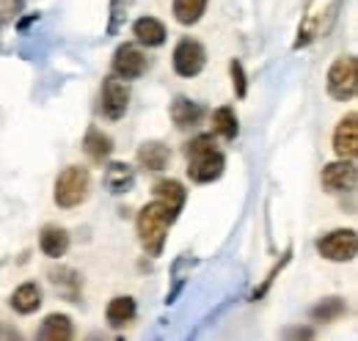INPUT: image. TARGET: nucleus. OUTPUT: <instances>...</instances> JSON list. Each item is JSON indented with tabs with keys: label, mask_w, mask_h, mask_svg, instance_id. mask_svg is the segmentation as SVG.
<instances>
[{
	"label": "nucleus",
	"mask_w": 358,
	"mask_h": 341,
	"mask_svg": "<svg viewBox=\"0 0 358 341\" xmlns=\"http://www.w3.org/2000/svg\"><path fill=\"white\" fill-rule=\"evenodd\" d=\"M204 113H207V110H204L196 99H190V96H185V94L174 96V99H171V108H169V116H171V122H174L177 129H190V127H196V124H201Z\"/></svg>",
	"instance_id": "12"
},
{
	"label": "nucleus",
	"mask_w": 358,
	"mask_h": 341,
	"mask_svg": "<svg viewBox=\"0 0 358 341\" xmlns=\"http://www.w3.org/2000/svg\"><path fill=\"white\" fill-rule=\"evenodd\" d=\"M207 6H210V0H174L171 3V14H174V20L179 25L190 28L204 17Z\"/></svg>",
	"instance_id": "24"
},
{
	"label": "nucleus",
	"mask_w": 358,
	"mask_h": 341,
	"mask_svg": "<svg viewBox=\"0 0 358 341\" xmlns=\"http://www.w3.org/2000/svg\"><path fill=\"white\" fill-rule=\"evenodd\" d=\"M108 193L113 196H122V193H130L135 184V170L127 163H105V176H102Z\"/></svg>",
	"instance_id": "21"
},
{
	"label": "nucleus",
	"mask_w": 358,
	"mask_h": 341,
	"mask_svg": "<svg viewBox=\"0 0 358 341\" xmlns=\"http://www.w3.org/2000/svg\"><path fill=\"white\" fill-rule=\"evenodd\" d=\"M69 231L64 228V226H55V223H47L42 226V231H39V251L47 256V259H52V261H58V259H64L66 251H69Z\"/></svg>",
	"instance_id": "15"
},
{
	"label": "nucleus",
	"mask_w": 358,
	"mask_h": 341,
	"mask_svg": "<svg viewBox=\"0 0 358 341\" xmlns=\"http://www.w3.org/2000/svg\"><path fill=\"white\" fill-rule=\"evenodd\" d=\"M91 193V170L86 166H66L55 176L52 184V201L61 210H75L80 207Z\"/></svg>",
	"instance_id": "3"
},
{
	"label": "nucleus",
	"mask_w": 358,
	"mask_h": 341,
	"mask_svg": "<svg viewBox=\"0 0 358 341\" xmlns=\"http://www.w3.org/2000/svg\"><path fill=\"white\" fill-rule=\"evenodd\" d=\"M47 278H50L52 289H55L64 300H69V303H78L80 295H83V278H80V273H78V270H72V267L50 270V273H47Z\"/></svg>",
	"instance_id": "14"
},
{
	"label": "nucleus",
	"mask_w": 358,
	"mask_h": 341,
	"mask_svg": "<svg viewBox=\"0 0 358 341\" xmlns=\"http://www.w3.org/2000/svg\"><path fill=\"white\" fill-rule=\"evenodd\" d=\"M325 88L328 96L336 102H350L358 94V61L356 55H339L328 75H325Z\"/></svg>",
	"instance_id": "4"
},
{
	"label": "nucleus",
	"mask_w": 358,
	"mask_h": 341,
	"mask_svg": "<svg viewBox=\"0 0 358 341\" xmlns=\"http://www.w3.org/2000/svg\"><path fill=\"white\" fill-rule=\"evenodd\" d=\"M133 36L141 47H163L166 39H169V31L157 17L143 14L133 22Z\"/></svg>",
	"instance_id": "18"
},
{
	"label": "nucleus",
	"mask_w": 358,
	"mask_h": 341,
	"mask_svg": "<svg viewBox=\"0 0 358 341\" xmlns=\"http://www.w3.org/2000/svg\"><path fill=\"white\" fill-rule=\"evenodd\" d=\"M171 66L179 78L190 80V78H199L207 66V47L193 39V36H182L171 52Z\"/></svg>",
	"instance_id": "6"
},
{
	"label": "nucleus",
	"mask_w": 358,
	"mask_h": 341,
	"mask_svg": "<svg viewBox=\"0 0 358 341\" xmlns=\"http://www.w3.org/2000/svg\"><path fill=\"white\" fill-rule=\"evenodd\" d=\"M146 69H149V58H146L143 47L138 42H124L116 47L113 61H110V75H116L119 80L130 83V80L143 78Z\"/></svg>",
	"instance_id": "7"
},
{
	"label": "nucleus",
	"mask_w": 358,
	"mask_h": 341,
	"mask_svg": "<svg viewBox=\"0 0 358 341\" xmlns=\"http://www.w3.org/2000/svg\"><path fill=\"white\" fill-rule=\"evenodd\" d=\"M135 163L143 170H166L171 163V149L163 140H143L135 152Z\"/></svg>",
	"instance_id": "13"
},
{
	"label": "nucleus",
	"mask_w": 358,
	"mask_h": 341,
	"mask_svg": "<svg viewBox=\"0 0 358 341\" xmlns=\"http://www.w3.org/2000/svg\"><path fill=\"white\" fill-rule=\"evenodd\" d=\"M358 182V168L356 160H342L336 157L334 163H328L322 173H320V184L325 193H348L353 190Z\"/></svg>",
	"instance_id": "9"
},
{
	"label": "nucleus",
	"mask_w": 358,
	"mask_h": 341,
	"mask_svg": "<svg viewBox=\"0 0 358 341\" xmlns=\"http://www.w3.org/2000/svg\"><path fill=\"white\" fill-rule=\"evenodd\" d=\"M75 336V322L69 314H47L36 331L39 341H72Z\"/></svg>",
	"instance_id": "19"
},
{
	"label": "nucleus",
	"mask_w": 358,
	"mask_h": 341,
	"mask_svg": "<svg viewBox=\"0 0 358 341\" xmlns=\"http://www.w3.org/2000/svg\"><path fill=\"white\" fill-rule=\"evenodd\" d=\"M185 160H187V179L193 184H213L224 176L226 154L218 149V140L213 132H201L185 143Z\"/></svg>",
	"instance_id": "1"
},
{
	"label": "nucleus",
	"mask_w": 358,
	"mask_h": 341,
	"mask_svg": "<svg viewBox=\"0 0 358 341\" xmlns=\"http://www.w3.org/2000/svg\"><path fill=\"white\" fill-rule=\"evenodd\" d=\"M135 0H110V6H108V28H105V34L108 36H119V31L127 25V20H130V8H133Z\"/></svg>",
	"instance_id": "25"
},
{
	"label": "nucleus",
	"mask_w": 358,
	"mask_h": 341,
	"mask_svg": "<svg viewBox=\"0 0 358 341\" xmlns=\"http://www.w3.org/2000/svg\"><path fill=\"white\" fill-rule=\"evenodd\" d=\"M210 124H213V135L215 138H224V140H234L240 135V122H237V113L231 105H221L213 110L210 116Z\"/></svg>",
	"instance_id": "22"
},
{
	"label": "nucleus",
	"mask_w": 358,
	"mask_h": 341,
	"mask_svg": "<svg viewBox=\"0 0 358 341\" xmlns=\"http://www.w3.org/2000/svg\"><path fill=\"white\" fill-rule=\"evenodd\" d=\"M284 336L287 339H314V328H289Z\"/></svg>",
	"instance_id": "28"
},
{
	"label": "nucleus",
	"mask_w": 358,
	"mask_h": 341,
	"mask_svg": "<svg viewBox=\"0 0 358 341\" xmlns=\"http://www.w3.org/2000/svg\"><path fill=\"white\" fill-rule=\"evenodd\" d=\"M229 78H231V88H234V96L237 99H245L248 96V75L243 69V64L237 58L229 61Z\"/></svg>",
	"instance_id": "27"
},
{
	"label": "nucleus",
	"mask_w": 358,
	"mask_h": 341,
	"mask_svg": "<svg viewBox=\"0 0 358 341\" xmlns=\"http://www.w3.org/2000/svg\"><path fill=\"white\" fill-rule=\"evenodd\" d=\"M130 85L119 80L116 75H105L99 88V113L108 122H122L130 110Z\"/></svg>",
	"instance_id": "5"
},
{
	"label": "nucleus",
	"mask_w": 358,
	"mask_h": 341,
	"mask_svg": "<svg viewBox=\"0 0 358 341\" xmlns=\"http://www.w3.org/2000/svg\"><path fill=\"white\" fill-rule=\"evenodd\" d=\"M152 196H155V201H160L174 217H179V212L185 210V201H187V190H185V184L177 182V179H157L152 184Z\"/></svg>",
	"instance_id": "11"
},
{
	"label": "nucleus",
	"mask_w": 358,
	"mask_h": 341,
	"mask_svg": "<svg viewBox=\"0 0 358 341\" xmlns=\"http://www.w3.org/2000/svg\"><path fill=\"white\" fill-rule=\"evenodd\" d=\"M348 314V303L345 298H325L320 300L317 305L309 308V319L312 322H322V325H331V322H336V319H342Z\"/></svg>",
	"instance_id": "23"
},
{
	"label": "nucleus",
	"mask_w": 358,
	"mask_h": 341,
	"mask_svg": "<svg viewBox=\"0 0 358 341\" xmlns=\"http://www.w3.org/2000/svg\"><path fill=\"white\" fill-rule=\"evenodd\" d=\"M174 220L177 217L169 212L160 201H149L146 207L138 210L135 234H138V242L146 251V256H163L166 237H169V228L174 226Z\"/></svg>",
	"instance_id": "2"
},
{
	"label": "nucleus",
	"mask_w": 358,
	"mask_h": 341,
	"mask_svg": "<svg viewBox=\"0 0 358 341\" xmlns=\"http://www.w3.org/2000/svg\"><path fill=\"white\" fill-rule=\"evenodd\" d=\"M36 20H39V14H31L28 20H22V22H20V31H25V28H28L31 22H36Z\"/></svg>",
	"instance_id": "29"
},
{
	"label": "nucleus",
	"mask_w": 358,
	"mask_h": 341,
	"mask_svg": "<svg viewBox=\"0 0 358 341\" xmlns=\"http://www.w3.org/2000/svg\"><path fill=\"white\" fill-rule=\"evenodd\" d=\"M334 154L342 160H356L358 157V113L350 110L348 116L339 119L334 129Z\"/></svg>",
	"instance_id": "10"
},
{
	"label": "nucleus",
	"mask_w": 358,
	"mask_h": 341,
	"mask_svg": "<svg viewBox=\"0 0 358 341\" xmlns=\"http://www.w3.org/2000/svg\"><path fill=\"white\" fill-rule=\"evenodd\" d=\"M317 254L328 261H353L358 254L356 228H334L317 240Z\"/></svg>",
	"instance_id": "8"
},
{
	"label": "nucleus",
	"mask_w": 358,
	"mask_h": 341,
	"mask_svg": "<svg viewBox=\"0 0 358 341\" xmlns=\"http://www.w3.org/2000/svg\"><path fill=\"white\" fill-rule=\"evenodd\" d=\"M135 317H138V303L130 295H119V298H113L105 305V322L110 328H116V331L127 328Z\"/></svg>",
	"instance_id": "20"
},
{
	"label": "nucleus",
	"mask_w": 358,
	"mask_h": 341,
	"mask_svg": "<svg viewBox=\"0 0 358 341\" xmlns=\"http://www.w3.org/2000/svg\"><path fill=\"white\" fill-rule=\"evenodd\" d=\"M289 259H292V248H287V251H284V256H281V259H278V261H275V264L270 267V273L265 275V281H262V284H259V286L254 289V295H251V298H254V300H262L265 295H268L270 286H273V281H275V278H278V273H281V270H284V267L289 264Z\"/></svg>",
	"instance_id": "26"
},
{
	"label": "nucleus",
	"mask_w": 358,
	"mask_h": 341,
	"mask_svg": "<svg viewBox=\"0 0 358 341\" xmlns=\"http://www.w3.org/2000/svg\"><path fill=\"white\" fill-rule=\"evenodd\" d=\"M42 303H45V295H42V286H39L36 281L20 284V286L11 292V298H8V305H11L17 314H22V317L36 314V311L42 308Z\"/></svg>",
	"instance_id": "17"
},
{
	"label": "nucleus",
	"mask_w": 358,
	"mask_h": 341,
	"mask_svg": "<svg viewBox=\"0 0 358 341\" xmlns=\"http://www.w3.org/2000/svg\"><path fill=\"white\" fill-rule=\"evenodd\" d=\"M83 152H86V157L94 166H105L110 160V154H113V138L108 132H102L96 124H91L86 129V135H83Z\"/></svg>",
	"instance_id": "16"
}]
</instances>
